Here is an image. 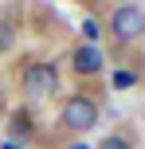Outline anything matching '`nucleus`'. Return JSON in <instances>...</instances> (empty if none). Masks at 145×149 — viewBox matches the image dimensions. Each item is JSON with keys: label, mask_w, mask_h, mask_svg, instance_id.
<instances>
[{"label": "nucleus", "mask_w": 145, "mask_h": 149, "mask_svg": "<svg viewBox=\"0 0 145 149\" xmlns=\"http://www.w3.org/2000/svg\"><path fill=\"white\" fill-rule=\"evenodd\" d=\"M16 82H20V94L28 106L51 102L59 94V63L55 59H28L16 74Z\"/></svg>", "instance_id": "obj_1"}, {"label": "nucleus", "mask_w": 145, "mask_h": 149, "mask_svg": "<svg viewBox=\"0 0 145 149\" xmlns=\"http://www.w3.org/2000/svg\"><path fill=\"white\" fill-rule=\"evenodd\" d=\"M102 110H98V98L86 94V90H78V94H67L59 106V130L67 137H86L94 126H98Z\"/></svg>", "instance_id": "obj_2"}, {"label": "nucleus", "mask_w": 145, "mask_h": 149, "mask_svg": "<svg viewBox=\"0 0 145 149\" xmlns=\"http://www.w3.org/2000/svg\"><path fill=\"white\" fill-rule=\"evenodd\" d=\"M106 36L114 39L118 47H130L137 43V39H145V8L141 4H118L106 12Z\"/></svg>", "instance_id": "obj_3"}, {"label": "nucleus", "mask_w": 145, "mask_h": 149, "mask_svg": "<svg viewBox=\"0 0 145 149\" xmlns=\"http://www.w3.org/2000/svg\"><path fill=\"white\" fill-rule=\"evenodd\" d=\"M102 67H106V55L94 43H83V39H78V43L71 47V74H78V79H98Z\"/></svg>", "instance_id": "obj_4"}, {"label": "nucleus", "mask_w": 145, "mask_h": 149, "mask_svg": "<svg viewBox=\"0 0 145 149\" xmlns=\"http://www.w3.org/2000/svg\"><path fill=\"white\" fill-rule=\"evenodd\" d=\"M8 134H12V145H16V141H28V137L35 134L31 106H20V110H12V118H8Z\"/></svg>", "instance_id": "obj_5"}, {"label": "nucleus", "mask_w": 145, "mask_h": 149, "mask_svg": "<svg viewBox=\"0 0 145 149\" xmlns=\"http://www.w3.org/2000/svg\"><path fill=\"white\" fill-rule=\"evenodd\" d=\"M16 36H20V28L12 24V16H4V12H0V55L16 47Z\"/></svg>", "instance_id": "obj_6"}, {"label": "nucleus", "mask_w": 145, "mask_h": 149, "mask_svg": "<svg viewBox=\"0 0 145 149\" xmlns=\"http://www.w3.org/2000/svg\"><path fill=\"white\" fill-rule=\"evenodd\" d=\"M94 149H133V137H130V134H122V130H114V134H106Z\"/></svg>", "instance_id": "obj_7"}, {"label": "nucleus", "mask_w": 145, "mask_h": 149, "mask_svg": "<svg viewBox=\"0 0 145 149\" xmlns=\"http://www.w3.org/2000/svg\"><path fill=\"white\" fill-rule=\"evenodd\" d=\"M98 20H94V16H86V20H83V43H94V47H98Z\"/></svg>", "instance_id": "obj_8"}, {"label": "nucleus", "mask_w": 145, "mask_h": 149, "mask_svg": "<svg viewBox=\"0 0 145 149\" xmlns=\"http://www.w3.org/2000/svg\"><path fill=\"white\" fill-rule=\"evenodd\" d=\"M133 82H137V74H133V71H114V86H118V90L133 86Z\"/></svg>", "instance_id": "obj_9"}, {"label": "nucleus", "mask_w": 145, "mask_h": 149, "mask_svg": "<svg viewBox=\"0 0 145 149\" xmlns=\"http://www.w3.org/2000/svg\"><path fill=\"white\" fill-rule=\"evenodd\" d=\"M67 149H86V145H83V141H75V145H67Z\"/></svg>", "instance_id": "obj_10"}, {"label": "nucleus", "mask_w": 145, "mask_h": 149, "mask_svg": "<svg viewBox=\"0 0 145 149\" xmlns=\"http://www.w3.org/2000/svg\"><path fill=\"white\" fill-rule=\"evenodd\" d=\"M4 149H16V145H12V141H8V145H4Z\"/></svg>", "instance_id": "obj_11"}]
</instances>
